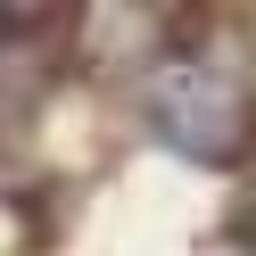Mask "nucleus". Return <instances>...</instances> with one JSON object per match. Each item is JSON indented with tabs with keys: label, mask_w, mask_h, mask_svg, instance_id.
Masks as SVG:
<instances>
[{
	"label": "nucleus",
	"mask_w": 256,
	"mask_h": 256,
	"mask_svg": "<svg viewBox=\"0 0 256 256\" xmlns=\"http://www.w3.org/2000/svg\"><path fill=\"white\" fill-rule=\"evenodd\" d=\"M140 116H149V132L166 140L174 157H190V166H232V157L248 149V91H240V74L215 66V58H166V66L149 74V91H140Z\"/></svg>",
	"instance_id": "f257e3e1"
}]
</instances>
